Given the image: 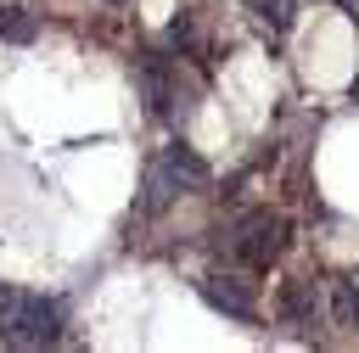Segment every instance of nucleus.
<instances>
[{
  "label": "nucleus",
  "instance_id": "1",
  "mask_svg": "<svg viewBox=\"0 0 359 353\" xmlns=\"http://www.w3.org/2000/svg\"><path fill=\"white\" fill-rule=\"evenodd\" d=\"M62 336V308L34 291H0V342L11 347H45Z\"/></svg>",
  "mask_w": 359,
  "mask_h": 353
},
{
  "label": "nucleus",
  "instance_id": "2",
  "mask_svg": "<svg viewBox=\"0 0 359 353\" xmlns=\"http://www.w3.org/2000/svg\"><path fill=\"white\" fill-rule=\"evenodd\" d=\"M280 247H286V219L280 213L258 207V213H247L236 224V252L247 263H269V258H280Z\"/></svg>",
  "mask_w": 359,
  "mask_h": 353
},
{
  "label": "nucleus",
  "instance_id": "3",
  "mask_svg": "<svg viewBox=\"0 0 359 353\" xmlns=\"http://www.w3.org/2000/svg\"><path fill=\"white\" fill-rule=\"evenodd\" d=\"M196 291H202V303L208 308H219V314H230V319H252L258 314V297H252V286L241 280V275H202L196 280Z\"/></svg>",
  "mask_w": 359,
  "mask_h": 353
},
{
  "label": "nucleus",
  "instance_id": "4",
  "mask_svg": "<svg viewBox=\"0 0 359 353\" xmlns=\"http://www.w3.org/2000/svg\"><path fill=\"white\" fill-rule=\"evenodd\" d=\"M140 95H146V106L157 118L174 112V90H168V62L163 56H140Z\"/></svg>",
  "mask_w": 359,
  "mask_h": 353
},
{
  "label": "nucleus",
  "instance_id": "5",
  "mask_svg": "<svg viewBox=\"0 0 359 353\" xmlns=\"http://www.w3.org/2000/svg\"><path fill=\"white\" fill-rule=\"evenodd\" d=\"M163 168L174 174V185H180V191H202V185H208V162H202V157H196L185 140L163 146Z\"/></svg>",
  "mask_w": 359,
  "mask_h": 353
},
{
  "label": "nucleus",
  "instance_id": "6",
  "mask_svg": "<svg viewBox=\"0 0 359 353\" xmlns=\"http://www.w3.org/2000/svg\"><path fill=\"white\" fill-rule=\"evenodd\" d=\"M174 196H180V185H174V174L163 168V157L146 162V179H140V213H168Z\"/></svg>",
  "mask_w": 359,
  "mask_h": 353
},
{
  "label": "nucleus",
  "instance_id": "7",
  "mask_svg": "<svg viewBox=\"0 0 359 353\" xmlns=\"http://www.w3.org/2000/svg\"><path fill=\"white\" fill-rule=\"evenodd\" d=\"M280 308H286V319H314V314H320V291H314L309 280H292V286L280 291Z\"/></svg>",
  "mask_w": 359,
  "mask_h": 353
},
{
  "label": "nucleus",
  "instance_id": "8",
  "mask_svg": "<svg viewBox=\"0 0 359 353\" xmlns=\"http://www.w3.org/2000/svg\"><path fill=\"white\" fill-rule=\"evenodd\" d=\"M34 34H39V22H34L22 6H0V39H11V45H34Z\"/></svg>",
  "mask_w": 359,
  "mask_h": 353
},
{
  "label": "nucleus",
  "instance_id": "9",
  "mask_svg": "<svg viewBox=\"0 0 359 353\" xmlns=\"http://www.w3.org/2000/svg\"><path fill=\"white\" fill-rule=\"evenodd\" d=\"M331 314H337V325H359V286L353 280H331Z\"/></svg>",
  "mask_w": 359,
  "mask_h": 353
},
{
  "label": "nucleus",
  "instance_id": "10",
  "mask_svg": "<svg viewBox=\"0 0 359 353\" xmlns=\"http://www.w3.org/2000/svg\"><path fill=\"white\" fill-rule=\"evenodd\" d=\"M252 6H258V17H264L275 34H286V28L297 22V0H252Z\"/></svg>",
  "mask_w": 359,
  "mask_h": 353
},
{
  "label": "nucleus",
  "instance_id": "11",
  "mask_svg": "<svg viewBox=\"0 0 359 353\" xmlns=\"http://www.w3.org/2000/svg\"><path fill=\"white\" fill-rule=\"evenodd\" d=\"M342 11H348V17H359V0H342Z\"/></svg>",
  "mask_w": 359,
  "mask_h": 353
},
{
  "label": "nucleus",
  "instance_id": "12",
  "mask_svg": "<svg viewBox=\"0 0 359 353\" xmlns=\"http://www.w3.org/2000/svg\"><path fill=\"white\" fill-rule=\"evenodd\" d=\"M353 101H359V78H353Z\"/></svg>",
  "mask_w": 359,
  "mask_h": 353
},
{
  "label": "nucleus",
  "instance_id": "13",
  "mask_svg": "<svg viewBox=\"0 0 359 353\" xmlns=\"http://www.w3.org/2000/svg\"><path fill=\"white\" fill-rule=\"evenodd\" d=\"M112 6H123V0H112Z\"/></svg>",
  "mask_w": 359,
  "mask_h": 353
}]
</instances>
